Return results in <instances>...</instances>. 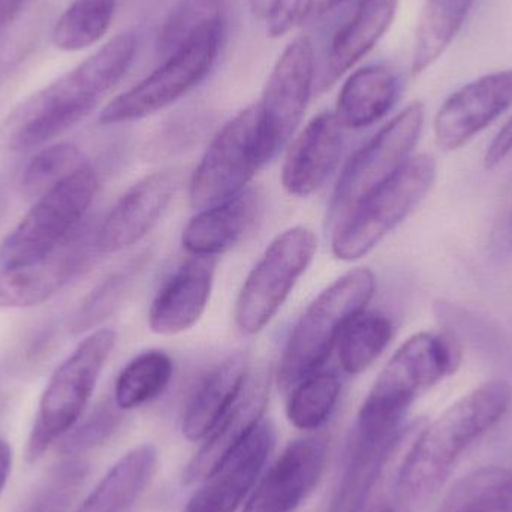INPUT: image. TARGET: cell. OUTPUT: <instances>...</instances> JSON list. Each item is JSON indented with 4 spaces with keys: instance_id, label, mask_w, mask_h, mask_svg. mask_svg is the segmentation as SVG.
Listing matches in <instances>:
<instances>
[{
    "instance_id": "37",
    "label": "cell",
    "mask_w": 512,
    "mask_h": 512,
    "mask_svg": "<svg viewBox=\"0 0 512 512\" xmlns=\"http://www.w3.org/2000/svg\"><path fill=\"white\" fill-rule=\"evenodd\" d=\"M307 0H271L265 23L270 36L285 35L306 11Z\"/></svg>"
},
{
    "instance_id": "4",
    "label": "cell",
    "mask_w": 512,
    "mask_h": 512,
    "mask_svg": "<svg viewBox=\"0 0 512 512\" xmlns=\"http://www.w3.org/2000/svg\"><path fill=\"white\" fill-rule=\"evenodd\" d=\"M462 348L453 336L421 331L409 337L379 373L360 417L402 427L414 400L459 369Z\"/></svg>"
},
{
    "instance_id": "1",
    "label": "cell",
    "mask_w": 512,
    "mask_h": 512,
    "mask_svg": "<svg viewBox=\"0 0 512 512\" xmlns=\"http://www.w3.org/2000/svg\"><path fill=\"white\" fill-rule=\"evenodd\" d=\"M135 53L134 33H122L77 68L33 93L0 123V150L23 152L74 128L125 77Z\"/></svg>"
},
{
    "instance_id": "36",
    "label": "cell",
    "mask_w": 512,
    "mask_h": 512,
    "mask_svg": "<svg viewBox=\"0 0 512 512\" xmlns=\"http://www.w3.org/2000/svg\"><path fill=\"white\" fill-rule=\"evenodd\" d=\"M120 411L122 409H119L116 403L114 405L113 403H104L99 406L83 424H80L77 429H72L74 432H69L65 436V441L62 444L63 453L68 456H77V454L101 444L119 426Z\"/></svg>"
},
{
    "instance_id": "32",
    "label": "cell",
    "mask_w": 512,
    "mask_h": 512,
    "mask_svg": "<svg viewBox=\"0 0 512 512\" xmlns=\"http://www.w3.org/2000/svg\"><path fill=\"white\" fill-rule=\"evenodd\" d=\"M339 378L334 373L318 372L291 391L286 415L292 426L315 430L330 418L340 396Z\"/></svg>"
},
{
    "instance_id": "35",
    "label": "cell",
    "mask_w": 512,
    "mask_h": 512,
    "mask_svg": "<svg viewBox=\"0 0 512 512\" xmlns=\"http://www.w3.org/2000/svg\"><path fill=\"white\" fill-rule=\"evenodd\" d=\"M86 474L87 465L81 460L69 459L60 463L45 478L23 512H68Z\"/></svg>"
},
{
    "instance_id": "44",
    "label": "cell",
    "mask_w": 512,
    "mask_h": 512,
    "mask_svg": "<svg viewBox=\"0 0 512 512\" xmlns=\"http://www.w3.org/2000/svg\"><path fill=\"white\" fill-rule=\"evenodd\" d=\"M379 512H396V511H394L393 508L385 507V508H382V510Z\"/></svg>"
},
{
    "instance_id": "6",
    "label": "cell",
    "mask_w": 512,
    "mask_h": 512,
    "mask_svg": "<svg viewBox=\"0 0 512 512\" xmlns=\"http://www.w3.org/2000/svg\"><path fill=\"white\" fill-rule=\"evenodd\" d=\"M224 39V21L192 33L168 59L137 86L122 93L102 110V125L146 119L191 92L212 71Z\"/></svg>"
},
{
    "instance_id": "22",
    "label": "cell",
    "mask_w": 512,
    "mask_h": 512,
    "mask_svg": "<svg viewBox=\"0 0 512 512\" xmlns=\"http://www.w3.org/2000/svg\"><path fill=\"white\" fill-rule=\"evenodd\" d=\"M397 0H361L348 21L337 30L319 75L318 90L330 89L360 62L385 35L396 15Z\"/></svg>"
},
{
    "instance_id": "40",
    "label": "cell",
    "mask_w": 512,
    "mask_h": 512,
    "mask_svg": "<svg viewBox=\"0 0 512 512\" xmlns=\"http://www.w3.org/2000/svg\"><path fill=\"white\" fill-rule=\"evenodd\" d=\"M29 2L30 0H0V29L12 23Z\"/></svg>"
},
{
    "instance_id": "34",
    "label": "cell",
    "mask_w": 512,
    "mask_h": 512,
    "mask_svg": "<svg viewBox=\"0 0 512 512\" xmlns=\"http://www.w3.org/2000/svg\"><path fill=\"white\" fill-rule=\"evenodd\" d=\"M86 164L80 149L71 143L47 147L33 156L21 179V188L27 197L38 198L57 183Z\"/></svg>"
},
{
    "instance_id": "19",
    "label": "cell",
    "mask_w": 512,
    "mask_h": 512,
    "mask_svg": "<svg viewBox=\"0 0 512 512\" xmlns=\"http://www.w3.org/2000/svg\"><path fill=\"white\" fill-rule=\"evenodd\" d=\"M216 258L194 256L165 279L149 309L150 330L173 336L194 327L206 312L215 279Z\"/></svg>"
},
{
    "instance_id": "8",
    "label": "cell",
    "mask_w": 512,
    "mask_h": 512,
    "mask_svg": "<svg viewBox=\"0 0 512 512\" xmlns=\"http://www.w3.org/2000/svg\"><path fill=\"white\" fill-rule=\"evenodd\" d=\"M436 180L430 155L409 159L405 167L361 203L333 231L331 251L340 261H357L399 227L429 194Z\"/></svg>"
},
{
    "instance_id": "42",
    "label": "cell",
    "mask_w": 512,
    "mask_h": 512,
    "mask_svg": "<svg viewBox=\"0 0 512 512\" xmlns=\"http://www.w3.org/2000/svg\"><path fill=\"white\" fill-rule=\"evenodd\" d=\"M251 2L252 12L258 20H265L271 0H249Z\"/></svg>"
},
{
    "instance_id": "2",
    "label": "cell",
    "mask_w": 512,
    "mask_h": 512,
    "mask_svg": "<svg viewBox=\"0 0 512 512\" xmlns=\"http://www.w3.org/2000/svg\"><path fill=\"white\" fill-rule=\"evenodd\" d=\"M512 403L505 379L484 382L457 400L415 438L397 478L405 512H417L444 487L463 454L502 420Z\"/></svg>"
},
{
    "instance_id": "41",
    "label": "cell",
    "mask_w": 512,
    "mask_h": 512,
    "mask_svg": "<svg viewBox=\"0 0 512 512\" xmlns=\"http://www.w3.org/2000/svg\"><path fill=\"white\" fill-rule=\"evenodd\" d=\"M12 451L8 442L0 439V495L8 483L9 474H11Z\"/></svg>"
},
{
    "instance_id": "28",
    "label": "cell",
    "mask_w": 512,
    "mask_h": 512,
    "mask_svg": "<svg viewBox=\"0 0 512 512\" xmlns=\"http://www.w3.org/2000/svg\"><path fill=\"white\" fill-rule=\"evenodd\" d=\"M438 512H512V471L486 466L457 481Z\"/></svg>"
},
{
    "instance_id": "16",
    "label": "cell",
    "mask_w": 512,
    "mask_h": 512,
    "mask_svg": "<svg viewBox=\"0 0 512 512\" xmlns=\"http://www.w3.org/2000/svg\"><path fill=\"white\" fill-rule=\"evenodd\" d=\"M276 442L273 424L259 421L216 466L192 496L185 512H236L261 474Z\"/></svg>"
},
{
    "instance_id": "43",
    "label": "cell",
    "mask_w": 512,
    "mask_h": 512,
    "mask_svg": "<svg viewBox=\"0 0 512 512\" xmlns=\"http://www.w3.org/2000/svg\"><path fill=\"white\" fill-rule=\"evenodd\" d=\"M507 236H508V243H510V246L512 248V218L510 219V224H508Z\"/></svg>"
},
{
    "instance_id": "23",
    "label": "cell",
    "mask_w": 512,
    "mask_h": 512,
    "mask_svg": "<svg viewBox=\"0 0 512 512\" xmlns=\"http://www.w3.org/2000/svg\"><path fill=\"white\" fill-rule=\"evenodd\" d=\"M248 355H230L195 388L183 412L182 430L188 441H204L236 400L248 378Z\"/></svg>"
},
{
    "instance_id": "20",
    "label": "cell",
    "mask_w": 512,
    "mask_h": 512,
    "mask_svg": "<svg viewBox=\"0 0 512 512\" xmlns=\"http://www.w3.org/2000/svg\"><path fill=\"white\" fill-rule=\"evenodd\" d=\"M345 129L331 113L316 116L289 147L282 185L289 195L309 197L324 186L342 158Z\"/></svg>"
},
{
    "instance_id": "25",
    "label": "cell",
    "mask_w": 512,
    "mask_h": 512,
    "mask_svg": "<svg viewBox=\"0 0 512 512\" xmlns=\"http://www.w3.org/2000/svg\"><path fill=\"white\" fill-rule=\"evenodd\" d=\"M158 469V450L144 444L126 453L77 512H131Z\"/></svg>"
},
{
    "instance_id": "15",
    "label": "cell",
    "mask_w": 512,
    "mask_h": 512,
    "mask_svg": "<svg viewBox=\"0 0 512 512\" xmlns=\"http://www.w3.org/2000/svg\"><path fill=\"white\" fill-rule=\"evenodd\" d=\"M179 185V174L171 170L138 180L96 230L99 254H116L141 242L161 221Z\"/></svg>"
},
{
    "instance_id": "30",
    "label": "cell",
    "mask_w": 512,
    "mask_h": 512,
    "mask_svg": "<svg viewBox=\"0 0 512 512\" xmlns=\"http://www.w3.org/2000/svg\"><path fill=\"white\" fill-rule=\"evenodd\" d=\"M394 328L390 318L376 312H363L349 322L339 343V361L349 375L369 369L390 345Z\"/></svg>"
},
{
    "instance_id": "18",
    "label": "cell",
    "mask_w": 512,
    "mask_h": 512,
    "mask_svg": "<svg viewBox=\"0 0 512 512\" xmlns=\"http://www.w3.org/2000/svg\"><path fill=\"white\" fill-rule=\"evenodd\" d=\"M270 385V370L265 367H259L252 372L249 370L248 378L236 400L204 439L203 447L186 468V484L203 483L215 471L216 466L251 433L262 420Z\"/></svg>"
},
{
    "instance_id": "21",
    "label": "cell",
    "mask_w": 512,
    "mask_h": 512,
    "mask_svg": "<svg viewBox=\"0 0 512 512\" xmlns=\"http://www.w3.org/2000/svg\"><path fill=\"white\" fill-rule=\"evenodd\" d=\"M261 207L258 189L248 188L225 203L200 210L183 230V248L191 255L212 258L230 251L254 228Z\"/></svg>"
},
{
    "instance_id": "11",
    "label": "cell",
    "mask_w": 512,
    "mask_h": 512,
    "mask_svg": "<svg viewBox=\"0 0 512 512\" xmlns=\"http://www.w3.org/2000/svg\"><path fill=\"white\" fill-rule=\"evenodd\" d=\"M262 161L258 105L240 111L215 135L195 168L189 201L195 210L210 209L248 189Z\"/></svg>"
},
{
    "instance_id": "13",
    "label": "cell",
    "mask_w": 512,
    "mask_h": 512,
    "mask_svg": "<svg viewBox=\"0 0 512 512\" xmlns=\"http://www.w3.org/2000/svg\"><path fill=\"white\" fill-rule=\"evenodd\" d=\"M96 230L83 224L62 245L47 255L0 270V307L27 309L39 306L62 291L78 274L89 267L96 248Z\"/></svg>"
},
{
    "instance_id": "12",
    "label": "cell",
    "mask_w": 512,
    "mask_h": 512,
    "mask_svg": "<svg viewBox=\"0 0 512 512\" xmlns=\"http://www.w3.org/2000/svg\"><path fill=\"white\" fill-rule=\"evenodd\" d=\"M315 80V50L307 36L294 39L280 54L262 93L259 111L262 161L276 158L306 113Z\"/></svg>"
},
{
    "instance_id": "10",
    "label": "cell",
    "mask_w": 512,
    "mask_h": 512,
    "mask_svg": "<svg viewBox=\"0 0 512 512\" xmlns=\"http://www.w3.org/2000/svg\"><path fill=\"white\" fill-rule=\"evenodd\" d=\"M318 249L315 233L306 227L283 231L265 249L236 301L234 319L246 336L264 330L279 312Z\"/></svg>"
},
{
    "instance_id": "31",
    "label": "cell",
    "mask_w": 512,
    "mask_h": 512,
    "mask_svg": "<svg viewBox=\"0 0 512 512\" xmlns=\"http://www.w3.org/2000/svg\"><path fill=\"white\" fill-rule=\"evenodd\" d=\"M114 12L116 0H74L54 26V45L78 51L96 44L110 29Z\"/></svg>"
},
{
    "instance_id": "5",
    "label": "cell",
    "mask_w": 512,
    "mask_h": 512,
    "mask_svg": "<svg viewBox=\"0 0 512 512\" xmlns=\"http://www.w3.org/2000/svg\"><path fill=\"white\" fill-rule=\"evenodd\" d=\"M116 345L113 330H96L54 370L42 394L27 441L26 459L38 462L45 451L65 438L83 414L99 376Z\"/></svg>"
},
{
    "instance_id": "39",
    "label": "cell",
    "mask_w": 512,
    "mask_h": 512,
    "mask_svg": "<svg viewBox=\"0 0 512 512\" xmlns=\"http://www.w3.org/2000/svg\"><path fill=\"white\" fill-rule=\"evenodd\" d=\"M345 0H307L306 11L304 15L309 18H322L330 14L331 11L342 5Z\"/></svg>"
},
{
    "instance_id": "14",
    "label": "cell",
    "mask_w": 512,
    "mask_h": 512,
    "mask_svg": "<svg viewBox=\"0 0 512 512\" xmlns=\"http://www.w3.org/2000/svg\"><path fill=\"white\" fill-rule=\"evenodd\" d=\"M512 107V69L484 75L450 96L435 117V138L444 152L465 146Z\"/></svg>"
},
{
    "instance_id": "29",
    "label": "cell",
    "mask_w": 512,
    "mask_h": 512,
    "mask_svg": "<svg viewBox=\"0 0 512 512\" xmlns=\"http://www.w3.org/2000/svg\"><path fill=\"white\" fill-rule=\"evenodd\" d=\"M173 372V360L164 351L141 352L120 372L114 387V403L122 411H131L152 402L167 390Z\"/></svg>"
},
{
    "instance_id": "26",
    "label": "cell",
    "mask_w": 512,
    "mask_h": 512,
    "mask_svg": "<svg viewBox=\"0 0 512 512\" xmlns=\"http://www.w3.org/2000/svg\"><path fill=\"white\" fill-rule=\"evenodd\" d=\"M475 0H427L418 21L412 54V75L423 74L462 30Z\"/></svg>"
},
{
    "instance_id": "27",
    "label": "cell",
    "mask_w": 512,
    "mask_h": 512,
    "mask_svg": "<svg viewBox=\"0 0 512 512\" xmlns=\"http://www.w3.org/2000/svg\"><path fill=\"white\" fill-rule=\"evenodd\" d=\"M150 262V252H143L108 274L93 291L84 298L72 316L71 331L74 334L93 330L114 315L131 297L141 276Z\"/></svg>"
},
{
    "instance_id": "9",
    "label": "cell",
    "mask_w": 512,
    "mask_h": 512,
    "mask_svg": "<svg viewBox=\"0 0 512 512\" xmlns=\"http://www.w3.org/2000/svg\"><path fill=\"white\" fill-rule=\"evenodd\" d=\"M424 117L423 102H412L349 159L331 197L327 221L331 230L405 167L417 146Z\"/></svg>"
},
{
    "instance_id": "38",
    "label": "cell",
    "mask_w": 512,
    "mask_h": 512,
    "mask_svg": "<svg viewBox=\"0 0 512 512\" xmlns=\"http://www.w3.org/2000/svg\"><path fill=\"white\" fill-rule=\"evenodd\" d=\"M512 150V117L505 123L504 128L499 131L496 135L495 140L490 144L487 149L486 158H484V164H486L487 170H493L498 167Z\"/></svg>"
},
{
    "instance_id": "7",
    "label": "cell",
    "mask_w": 512,
    "mask_h": 512,
    "mask_svg": "<svg viewBox=\"0 0 512 512\" xmlns=\"http://www.w3.org/2000/svg\"><path fill=\"white\" fill-rule=\"evenodd\" d=\"M98 188L96 171L86 162L38 197L0 245V270L35 261L62 245L84 224Z\"/></svg>"
},
{
    "instance_id": "24",
    "label": "cell",
    "mask_w": 512,
    "mask_h": 512,
    "mask_svg": "<svg viewBox=\"0 0 512 512\" xmlns=\"http://www.w3.org/2000/svg\"><path fill=\"white\" fill-rule=\"evenodd\" d=\"M397 93L399 83L388 66H366L355 71L343 84L334 116L343 129L367 128L391 110Z\"/></svg>"
},
{
    "instance_id": "33",
    "label": "cell",
    "mask_w": 512,
    "mask_h": 512,
    "mask_svg": "<svg viewBox=\"0 0 512 512\" xmlns=\"http://www.w3.org/2000/svg\"><path fill=\"white\" fill-rule=\"evenodd\" d=\"M236 2L237 0H180L159 32V51L170 56L201 27L224 21L225 12Z\"/></svg>"
},
{
    "instance_id": "17",
    "label": "cell",
    "mask_w": 512,
    "mask_h": 512,
    "mask_svg": "<svg viewBox=\"0 0 512 512\" xmlns=\"http://www.w3.org/2000/svg\"><path fill=\"white\" fill-rule=\"evenodd\" d=\"M327 439L291 442L256 487L243 512H295L318 484L327 460Z\"/></svg>"
},
{
    "instance_id": "3",
    "label": "cell",
    "mask_w": 512,
    "mask_h": 512,
    "mask_svg": "<svg viewBox=\"0 0 512 512\" xmlns=\"http://www.w3.org/2000/svg\"><path fill=\"white\" fill-rule=\"evenodd\" d=\"M375 292V273L369 268H354L312 301L283 349L276 373L280 390L292 391L304 379L321 372L343 330L366 312Z\"/></svg>"
}]
</instances>
